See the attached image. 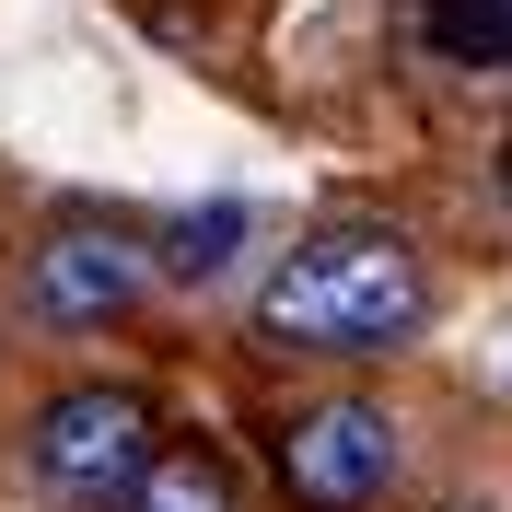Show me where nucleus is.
I'll return each mask as SVG.
<instances>
[{
    "instance_id": "nucleus-3",
    "label": "nucleus",
    "mask_w": 512,
    "mask_h": 512,
    "mask_svg": "<svg viewBox=\"0 0 512 512\" xmlns=\"http://www.w3.org/2000/svg\"><path fill=\"white\" fill-rule=\"evenodd\" d=\"M140 291H152V245H140V233H117V222H59L47 245L24 256V315L59 326V338L117 326Z\"/></svg>"
},
{
    "instance_id": "nucleus-5",
    "label": "nucleus",
    "mask_w": 512,
    "mask_h": 512,
    "mask_svg": "<svg viewBox=\"0 0 512 512\" xmlns=\"http://www.w3.org/2000/svg\"><path fill=\"white\" fill-rule=\"evenodd\" d=\"M117 512H233V466L210 443H152V466L128 478Z\"/></svg>"
},
{
    "instance_id": "nucleus-6",
    "label": "nucleus",
    "mask_w": 512,
    "mask_h": 512,
    "mask_svg": "<svg viewBox=\"0 0 512 512\" xmlns=\"http://www.w3.org/2000/svg\"><path fill=\"white\" fill-rule=\"evenodd\" d=\"M419 35L454 70H512V0H419Z\"/></svg>"
},
{
    "instance_id": "nucleus-4",
    "label": "nucleus",
    "mask_w": 512,
    "mask_h": 512,
    "mask_svg": "<svg viewBox=\"0 0 512 512\" xmlns=\"http://www.w3.org/2000/svg\"><path fill=\"white\" fill-rule=\"evenodd\" d=\"M280 489L303 512H373L396 489V419L373 396H326L280 431Z\"/></svg>"
},
{
    "instance_id": "nucleus-7",
    "label": "nucleus",
    "mask_w": 512,
    "mask_h": 512,
    "mask_svg": "<svg viewBox=\"0 0 512 512\" xmlns=\"http://www.w3.org/2000/svg\"><path fill=\"white\" fill-rule=\"evenodd\" d=\"M245 210H233V198H210V210H187V222L163 233V256H152V280H222L233 256H245Z\"/></svg>"
},
{
    "instance_id": "nucleus-1",
    "label": "nucleus",
    "mask_w": 512,
    "mask_h": 512,
    "mask_svg": "<svg viewBox=\"0 0 512 512\" xmlns=\"http://www.w3.org/2000/svg\"><path fill=\"white\" fill-rule=\"evenodd\" d=\"M431 326V268L396 233H303L256 280V338L303 361H373Z\"/></svg>"
},
{
    "instance_id": "nucleus-2",
    "label": "nucleus",
    "mask_w": 512,
    "mask_h": 512,
    "mask_svg": "<svg viewBox=\"0 0 512 512\" xmlns=\"http://www.w3.org/2000/svg\"><path fill=\"white\" fill-rule=\"evenodd\" d=\"M152 443H163L152 396L94 373V384H59V396L35 408L24 466H35V489H47V501H70V512H117V501H128V478L152 466Z\"/></svg>"
},
{
    "instance_id": "nucleus-8",
    "label": "nucleus",
    "mask_w": 512,
    "mask_h": 512,
    "mask_svg": "<svg viewBox=\"0 0 512 512\" xmlns=\"http://www.w3.org/2000/svg\"><path fill=\"white\" fill-rule=\"evenodd\" d=\"M501 210H512V140H501Z\"/></svg>"
},
{
    "instance_id": "nucleus-9",
    "label": "nucleus",
    "mask_w": 512,
    "mask_h": 512,
    "mask_svg": "<svg viewBox=\"0 0 512 512\" xmlns=\"http://www.w3.org/2000/svg\"><path fill=\"white\" fill-rule=\"evenodd\" d=\"M431 512H489V501H431Z\"/></svg>"
}]
</instances>
